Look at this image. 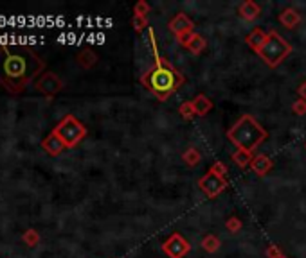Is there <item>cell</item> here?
I'll list each match as a JSON object with an SVG mask.
<instances>
[{"instance_id":"cell-1","label":"cell","mask_w":306,"mask_h":258,"mask_svg":"<svg viewBox=\"0 0 306 258\" xmlns=\"http://www.w3.org/2000/svg\"><path fill=\"white\" fill-rule=\"evenodd\" d=\"M44 68V63L26 47L6 45L0 51V81L18 91Z\"/></svg>"},{"instance_id":"cell-2","label":"cell","mask_w":306,"mask_h":258,"mask_svg":"<svg viewBox=\"0 0 306 258\" xmlns=\"http://www.w3.org/2000/svg\"><path fill=\"white\" fill-rule=\"evenodd\" d=\"M184 81L186 77L182 76V72H178L162 56L153 59V66L140 76V84L155 95L160 102L168 101L184 84Z\"/></svg>"},{"instance_id":"cell-3","label":"cell","mask_w":306,"mask_h":258,"mask_svg":"<svg viewBox=\"0 0 306 258\" xmlns=\"http://www.w3.org/2000/svg\"><path fill=\"white\" fill-rule=\"evenodd\" d=\"M227 138L236 146V149L254 153L269 138V131L252 115H241L233 127L227 129Z\"/></svg>"},{"instance_id":"cell-4","label":"cell","mask_w":306,"mask_h":258,"mask_svg":"<svg viewBox=\"0 0 306 258\" xmlns=\"http://www.w3.org/2000/svg\"><path fill=\"white\" fill-rule=\"evenodd\" d=\"M290 54H292V45L279 33H276V31H269V38H267L261 51L258 52V56L270 68L279 66Z\"/></svg>"},{"instance_id":"cell-5","label":"cell","mask_w":306,"mask_h":258,"mask_svg":"<svg viewBox=\"0 0 306 258\" xmlns=\"http://www.w3.org/2000/svg\"><path fill=\"white\" fill-rule=\"evenodd\" d=\"M56 135L62 138V142L65 144V147H74L76 144H79V140L87 135V129L78 119H74L72 115L65 116L62 120L58 127H56Z\"/></svg>"},{"instance_id":"cell-6","label":"cell","mask_w":306,"mask_h":258,"mask_svg":"<svg viewBox=\"0 0 306 258\" xmlns=\"http://www.w3.org/2000/svg\"><path fill=\"white\" fill-rule=\"evenodd\" d=\"M191 251V244L184 239L178 231L171 233L162 242V253L170 258H184Z\"/></svg>"},{"instance_id":"cell-7","label":"cell","mask_w":306,"mask_h":258,"mask_svg":"<svg viewBox=\"0 0 306 258\" xmlns=\"http://www.w3.org/2000/svg\"><path fill=\"white\" fill-rule=\"evenodd\" d=\"M227 179L225 178H220V176L213 174V172L207 171L206 174L202 176V178L198 179V186L200 190H202L203 194H206L209 199H214V197H218L221 192H223L225 189H227Z\"/></svg>"},{"instance_id":"cell-8","label":"cell","mask_w":306,"mask_h":258,"mask_svg":"<svg viewBox=\"0 0 306 258\" xmlns=\"http://www.w3.org/2000/svg\"><path fill=\"white\" fill-rule=\"evenodd\" d=\"M168 29L175 34V38H178L182 36V34L195 33V24H193V20L189 18L186 13H177V15L170 20V24H168Z\"/></svg>"},{"instance_id":"cell-9","label":"cell","mask_w":306,"mask_h":258,"mask_svg":"<svg viewBox=\"0 0 306 258\" xmlns=\"http://www.w3.org/2000/svg\"><path fill=\"white\" fill-rule=\"evenodd\" d=\"M238 15H240L241 20L245 22H254L261 16V8L256 4L254 0H245L238 6Z\"/></svg>"},{"instance_id":"cell-10","label":"cell","mask_w":306,"mask_h":258,"mask_svg":"<svg viewBox=\"0 0 306 258\" xmlns=\"http://www.w3.org/2000/svg\"><path fill=\"white\" fill-rule=\"evenodd\" d=\"M272 167H274L272 160L267 154H254V158L251 161V171L258 176H267L272 171Z\"/></svg>"},{"instance_id":"cell-11","label":"cell","mask_w":306,"mask_h":258,"mask_svg":"<svg viewBox=\"0 0 306 258\" xmlns=\"http://www.w3.org/2000/svg\"><path fill=\"white\" fill-rule=\"evenodd\" d=\"M267 38H269V31L261 29V27H256L254 31H252L251 34H249L247 38H245V41H247V45L252 49V51L258 54L259 51H261V47L265 45Z\"/></svg>"},{"instance_id":"cell-12","label":"cell","mask_w":306,"mask_h":258,"mask_svg":"<svg viewBox=\"0 0 306 258\" xmlns=\"http://www.w3.org/2000/svg\"><path fill=\"white\" fill-rule=\"evenodd\" d=\"M191 104H193V109H195L196 116H206L207 113L213 109V101L203 93H198L195 99H191Z\"/></svg>"},{"instance_id":"cell-13","label":"cell","mask_w":306,"mask_h":258,"mask_svg":"<svg viewBox=\"0 0 306 258\" xmlns=\"http://www.w3.org/2000/svg\"><path fill=\"white\" fill-rule=\"evenodd\" d=\"M279 22L283 27H287V29H295V27L301 24V15H299L297 9L294 8H287L283 13L279 15Z\"/></svg>"},{"instance_id":"cell-14","label":"cell","mask_w":306,"mask_h":258,"mask_svg":"<svg viewBox=\"0 0 306 258\" xmlns=\"http://www.w3.org/2000/svg\"><path fill=\"white\" fill-rule=\"evenodd\" d=\"M31 41H42V38H36V36H16V34H0V45H4V43H9V45L31 43Z\"/></svg>"},{"instance_id":"cell-15","label":"cell","mask_w":306,"mask_h":258,"mask_svg":"<svg viewBox=\"0 0 306 258\" xmlns=\"http://www.w3.org/2000/svg\"><path fill=\"white\" fill-rule=\"evenodd\" d=\"M252 158H254V153H249V151H243V149H236L233 153V161L241 169L251 167Z\"/></svg>"},{"instance_id":"cell-16","label":"cell","mask_w":306,"mask_h":258,"mask_svg":"<svg viewBox=\"0 0 306 258\" xmlns=\"http://www.w3.org/2000/svg\"><path fill=\"white\" fill-rule=\"evenodd\" d=\"M206 47H207L206 38L195 33V34H193V38H191V41H189V45H188L186 49H188V51L191 52V54L198 56V54H202V52L206 51Z\"/></svg>"},{"instance_id":"cell-17","label":"cell","mask_w":306,"mask_h":258,"mask_svg":"<svg viewBox=\"0 0 306 258\" xmlns=\"http://www.w3.org/2000/svg\"><path fill=\"white\" fill-rule=\"evenodd\" d=\"M200 246H202L203 251H207V253H216L218 249H220L221 242L220 239H218L216 235H213V233H209V235H206L202 239V242H200Z\"/></svg>"},{"instance_id":"cell-18","label":"cell","mask_w":306,"mask_h":258,"mask_svg":"<svg viewBox=\"0 0 306 258\" xmlns=\"http://www.w3.org/2000/svg\"><path fill=\"white\" fill-rule=\"evenodd\" d=\"M182 160H184V163L189 165V167H196V165L202 161V154H200V151L196 149V147H189V149L182 154Z\"/></svg>"},{"instance_id":"cell-19","label":"cell","mask_w":306,"mask_h":258,"mask_svg":"<svg viewBox=\"0 0 306 258\" xmlns=\"http://www.w3.org/2000/svg\"><path fill=\"white\" fill-rule=\"evenodd\" d=\"M45 149L49 151V153H52V154H58L59 151L63 149V147H65V144L62 142V138H59L58 135H56V133H52L51 136H49L47 140H45Z\"/></svg>"},{"instance_id":"cell-20","label":"cell","mask_w":306,"mask_h":258,"mask_svg":"<svg viewBox=\"0 0 306 258\" xmlns=\"http://www.w3.org/2000/svg\"><path fill=\"white\" fill-rule=\"evenodd\" d=\"M241 228H243V222H241V219L236 217V215H233V217H229L227 221H225V229H227L229 233H233V235L240 233Z\"/></svg>"},{"instance_id":"cell-21","label":"cell","mask_w":306,"mask_h":258,"mask_svg":"<svg viewBox=\"0 0 306 258\" xmlns=\"http://www.w3.org/2000/svg\"><path fill=\"white\" fill-rule=\"evenodd\" d=\"M132 27L133 31H135L137 34L144 33V31L150 29V24H148V18H144V16H132Z\"/></svg>"},{"instance_id":"cell-22","label":"cell","mask_w":306,"mask_h":258,"mask_svg":"<svg viewBox=\"0 0 306 258\" xmlns=\"http://www.w3.org/2000/svg\"><path fill=\"white\" fill-rule=\"evenodd\" d=\"M146 43H148V49L151 51V54H153V59L159 58V49H157V40H155V33H153V29H148L146 31Z\"/></svg>"},{"instance_id":"cell-23","label":"cell","mask_w":306,"mask_h":258,"mask_svg":"<svg viewBox=\"0 0 306 258\" xmlns=\"http://www.w3.org/2000/svg\"><path fill=\"white\" fill-rule=\"evenodd\" d=\"M178 113H180V116H182V119H184V120H191L193 116H196L195 109H193L191 101H186V102H182V104H180V108H178Z\"/></svg>"},{"instance_id":"cell-24","label":"cell","mask_w":306,"mask_h":258,"mask_svg":"<svg viewBox=\"0 0 306 258\" xmlns=\"http://www.w3.org/2000/svg\"><path fill=\"white\" fill-rule=\"evenodd\" d=\"M150 11H151V6L148 4L146 0H139V2L135 4V8H133V15H135V16H144V18H148Z\"/></svg>"},{"instance_id":"cell-25","label":"cell","mask_w":306,"mask_h":258,"mask_svg":"<svg viewBox=\"0 0 306 258\" xmlns=\"http://www.w3.org/2000/svg\"><path fill=\"white\" fill-rule=\"evenodd\" d=\"M209 172L220 176V178H225V176H227V165H225L223 161H214L209 167Z\"/></svg>"},{"instance_id":"cell-26","label":"cell","mask_w":306,"mask_h":258,"mask_svg":"<svg viewBox=\"0 0 306 258\" xmlns=\"http://www.w3.org/2000/svg\"><path fill=\"white\" fill-rule=\"evenodd\" d=\"M292 113L297 116H302L306 115V102L302 101V99H297V101L292 104Z\"/></svg>"},{"instance_id":"cell-27","label":"cell","mask_w":306,"mask_h":258,"mask_svg":"<svg viewBox=\"0 0 306 258\" xmlns=\"http://www.w3.org/2000/svg\"><path fill=\"white\" fill-rule=\"evenodd\" d=\"M265 256L267 258H279V256H283V251H281V247L276 246V244H270V246L265 249Z\"/></svg>"},{"instance_id":"cell-28","label":"cell","mask_w":306,"mask_h":258,"mask_svg":"<svg viewBox=\"0 0 306 258\" xmlns=\"http://www.w3.org/2000/svg\"><path fill=\"white\" fill-rule=\"evenodd\" d=\"M193 34H195V33L182 34V36H178V38H177V41L182 45V47H188V45H189V41H191V38H193Z\"/></svg>"},{"instance_id":"cell-29","label":"cell","mask_w":306,"mask_h":258,"mask_svg":"<svg viewBox=\"0 0 306 258\" xmlns=\"http://www.w3.org/2000/svg\"><path fill=\"white\" fill-rule=\"evenodd\" d=\"M297 93H299V99H302V101L306 102V81L297 88Z\"/></svg>"},{"instance_id":"cell-30","label":"cell","mask_w":306,"mask_h":258,"mask_svg":"<svg viewBox=\"0 0 306 258\" xmlns=\"http://www.w3.org/2000/svg\"><path fill=\"white\" fill-rule=\"evenodd\" d=\"M279 258H288V256H287V254H283V256H279Z\"/></svg>"}]
</instances>
